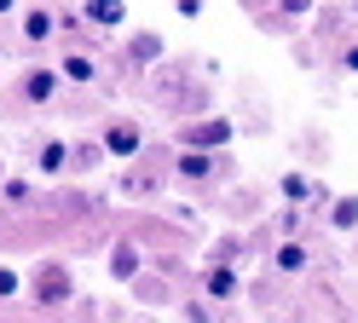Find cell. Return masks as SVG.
I'll return each mask as SVG.
<instances>
[{
  "mask_svg": "<svg viewBox=\"0 0 358 323\" xmlns=\"http://www.w3.org/2000/svg\"><path fill=\"white\" fill-rule=\"evenodd\" d=\"M220 145H231V122H203V127H191V150H220Z\"/></svg>",
  "mask_w": 358,
  "mask_h": 323,
  "instance_id": "cell-4",
  "label": "cell"
},
{
  "mask_svg": "<svg viewBox=\"0 0 358 323\" xmlns=\"http://www.w3.org/2000/svg\"><path fill=\"white\" fill-rule=\"evenodd\" d=\"M35 168L47 173V179L70 173V145H64V138H47V145H41V156H35Z\"/></svg>",
  "mask_w": 358,
  "mask_h": 323,
  "instance_id": "cell-2",
  "label": "cell"
},
{
  "mask_svg": "<svg viewBox=\"0 0 358 323\" xmlns=\"http://www.w3.org/2000/svg\"><path fill=\"white\" fill-rule=\"evenodd\" d=\"M58 81H64L58 69H29V76H24V99L29 104H47L52 92H58Z\"/></svg>",
  "mask_w": 358,
  "mask_h": 323,
  "instance_id": "cell-3",
  "label": "cell"
},
{
  "mask_svg": "<svg viewBox=\"0 0 358 323\" xmlns=\"http://www.w3.org/2000/svg\"><path fill=\"white\" fill-rule=\"evenodd\" d=\"M203 289H208L214 300H231V294H237V271H231L226 260H214V266L203 271Z\"/></svg>",
  "mask_w": 358,
  "mask_h": 323,
  "instance_id": "cell-5",
  "label": "cell"
},
{
  "mask_svg": "<svg viewBox=\"0 0 358 323\" xmlns=\"http://www.w3.org/2000/svg\"><path fill=\"white\" fill-rule=\"evenodd\" d=\"M283 196L289 202H312V196H318V185H312L306 173H283Z\"/></svg>",
  "mask_w": 358,
  "mask_h": 323,
  "instance_id": "cell-11",
  "label": "cell"
},
{
  "mask_svg": "<svg viewBox=\"0 0 358 323\" xmlns=\"http://www.w3.org/2000/svg\"><path fill=\"white\" fill-rule=\"evenodd\" d=\"M99 145H104V156H139L145 133H139V122H104Z\"/></svg>",
  "mask_w": 358,
  "mask_h": 323,
  "instance_id": "cell-1",
  "label": "cell"
},
{
  "mask_svg": "<svg viewBox=\"0 0 358 323\" xmlns=\"http://www.w3.org/2000/svg\"><path fill=\"white\" fill-rule=\"evenodd\" d=\"M329 225H335V231H352V225H358V196H335V202H329Z\"/></svg>",
  "mask_w": 358,
  "mask_h": 323,
  "instance_id": "cell-9",
  "label": "cell"
},
{
  "mask_svg": "<svg viewBox=\"0 0 358 323\" xmlns=\"http://www.w3.org/2000/svg\"><path fill=\"white\" fill-rule=\"evenodd\" d=\"M341 64H347V69H352V76H358V41L347 46V58H341Z\"/></svg>",
  "mask_w": 358,
  "mask_h": 323,
  "instance_id": "cell-17",
  "label": "cell"
},
{
  "mask_svg": "<svg viewBox=\"0 0 358 323\" xmlns=\"http://www.w3.org/2000/svg\"><path fill=\"white\" fill-rule=\"evenodd\" d=\"M24 35H29V41H47V35H52V12H47V6L24 12Z\"/></svg>",
  "mask_w": 358,
  "mask_h": 323,
  "instance_id": "cell-12",
  "label": "cell"
},
{
  "mask_svg": "<svg viewBox=\"0 0 358 323\" xmlns=\"http://www.w3.org/2000/svg\"><path fill=\"white\" fill-rule=\"evenodd\" d=\"M64 294H70V277H64L58 266L41 271V300H47V306H64Z\"/></svg>",
  "mask_w": 358,
  "mask_h": 323,
  "instance_id": "cell-8",
  "label": "cell"
},
{
  "mask_svg": "<svg viewBox=\"0 0 358 323\" xmlns=\"http://www.w3.org/2000/svg\"><path fill=\"white\" fill-rule=\"evenodd\" d=\"M6 202H29V179H6Z\"/></svg>",
  "mask_w": 358,
  "mask_h": 323,
  "instance_id": "cell-15",
  "label": "cell"
},
{
  "mask_svg": "<svg viewBox=\"0 0 358 323\" xmlns=\"http://www.w3.org/2000/svg\"><path fill=\"white\" fill-rule=\"evenodd\" d=\"M0 294H17V271L12 266H0Z\"/></svg>",
  "mask_w": 358,
  "mask_h": 323,
  "instance_id": "cell-16",
  "label": "cell"
},
{
  "mask_svg": "<svg viewBox=\"0 0 358 323\" xmlns=\"http://www.w3.org/2000/svg\"><path fill=\"white\" fill-rule=\"evenodd\" d=\"M81 17H93V23H122V6H87Z\"/></svg>",
  "mask_w": 358,
  "mask_h": 323,
  "instance_id": "cell-14",
  "label": "cell"
},
{
  "mask_svg": "<svg viewBox=\"0 0 358 323\" xmlns=\"http://www.w3.org/2000/svg\"><path fill=\"white\" fill-rule=\"evenodd\" d=\"M133 271H139V248H133V243H116V248H110V277H122V283H127Z\"/></svg>",
  "mask_w": 358,
  "mask_h": 323,
  "instance_id": "cell-7",
  "label": "cell"
},
{
  "mask_svg": "<svg viewBox=\"0 0 358 323\" xmlns=\"http://www.w3.org/2000/svg\"><path fill=\"white\" fill-rule=\"evenodd\" d=\"M58 76H64V81H76V87H87L99 69H93V58H87V52H70V58L58 64Z\"/></svg>",
  "mask_w": 358,
  "mask_h": 323,
  "instance_id": "cell-6",
  "label": "cell"
},
{
  "mask_svg": "<svg viewBox=\"0 0 358 323\" xmlns=\"http://www.w3.org/2000/svg\"><path fill=\"white\" fill-rule=\"evenodd\" d=\"M301 266H306V248L301 243H283L278 248V271H301Z\"/></svg>",
  "mask_w": 358,
  "mask_h": 323,
  "instance_id": "cell-13",
  "label": "cell"
},
{
  "mask_svg": "<svg viewBox=\"0 0 358 323\" xmlns=\"http://www.w3.org/2000/svg\"><path fill=\"white\" fill-rule=\"evenodd\" d=\"M208 173H214V156H203V150L179 156V179H208Z\"/></svg>",
  "mask_w": 358,
  "mask_h": 323,
  "instance_id": "cell-10",
  "label": "cell"
}]
</instances>
